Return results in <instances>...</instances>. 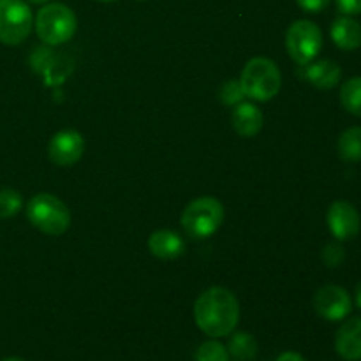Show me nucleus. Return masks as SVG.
<instances>
[{
  "instance_id": "obj_1",
  "label": "nucleus",
  "mask_w": 361,
  "mask_h": 361,
  "mask_svg": "<svg viewBox=\"0 0 361 361\" xmlns=\"http://www.w3.org/2000/svg\"><path fill=\"white\" fill-rule=\"evenodd\" d=\"M194 321L208 337H228L240 323L238 298L231 289L222 286L208 288L194 303Z\"/></svg>"
},
{
  "instance_id": "obj_2",
  "label": "nucleus",
  "mask_w": 361,
  "mask_h": 361,
  "mask_svg": "<svg viewBox=\"0 0 361 361\" xmlns=\"http://www.w3.org/2000/svg\"><path fill=\"white\" fill-rule=\"evenodd\" d=\"M238 81L245 97L257 102H267L271 101L281 90L282 74L271 59L254 56L245 63Z\"/></svg>"
},
{
  "instance_id": "obj_3",
  "label": "nucleus",
  "mask_w": 361,
  "mask_h": 361,
  "mask_svg": "<svg viewBox=\"0 0 361 361\" xmlns=\"http://www.w3.org/2000/svg\"><path fill=\"white\" fill-rule=\"evenodd\" d=\"M27 219L35 229L49 236H60L71 228V212L60 197L39 192L27 203Z\"/></svg>"
},
{
  "instance_id": "obj_4",
  "label": "nucleus",
  "mask_w": 361,
  "mask_h": 361,
  "mask_svg": "<svg viewBox=\"0 0 361 361\" xmlns=\"http://www.w3.org/2000/svg\"><path fill=\"white\" fill-rule=\"evenodd\" d=\"M35 32L39 39L48 46H60L74 37L78 20L69 6L60 2L44 4L35 16Z\"/></svg>"
},
{
  "instance_id": "obj_5",
  "label": "nucleus",
  "mask_w": 361,
  "mask_h": 361,
  "mask_svg": "<svg viewBox=\"0 0 361 361\" xmlns=\"http://www.w3.org/2000/svg\"><path fill=\"white\" fill-rule=\"evenodd\" d=\"M224 207L212 196L190 201L182 214V228L190 238L204 240L219 231L224 222Z\"/></svg>"
},
{
  "instance_id": "obj_6",
  "label": "nucleus",
  "mask_w": 361,
  "mask_h": 361,
  "mask_svg": "<svg viewBox=\"0 0 361 361\" xmlns=\"http://www.w3.org/2000/svg\"><path fill=\"white\" fill-rule=\"evenodd\" d=\"M286 48L298 66H309L323 48V32L310 20L295 21L286 34Z\"/></svg>"
},
{
  "instance_id": "obj_7",
  "label": "nucleus",
  "mask_w": 361,
  "mask_h": 361,
  "mask_svg": "<svg viewBox=\"0 0 361 361\" xmlns=\"http://www.w3.org/2000/svg\"><path fill=\"white\" fill-rule=\"evenodd\" d=\"M34 14L23 0H0V42L18 46L30 35Z\"/></svg>"
},
{
  "instance_id": "obj_8",
  "label": "nucleus",
  "mask_w": 361,
  "mask_h": 361,
  "mask_svg": "<svg viewBox=\"0 0 361 361\" xmlns=\"http://www.w3.org/2000/svg\"><path fill=\"white\" fill-rule=\"evenodd\" d=\"M314 310L317 312V316L331 321V323L344 321L353 310L351 295L341 286H323L321 289H317L316 296H314Z\"/></svg>"
},
{
  "instance_id": "obj_9",
  "label": "nucleus",
  "mask_w": 361,
  "mask_h": 361,
  "mask_svg": "<svg viewBox=\"0 0 361 361\" xmlns=\"http://www.w3.org/2000/svg\"><path fill=\"white\" fill-rule=\"evenodd\" d=\"M326 222L330 233L338 242H348L358 236L361 229V217L356 207L349 201H334L328 208Z\"/></svg>"
},
{
  "instance_id": "obj_10",
  "label": "nucleus",
  "mask_w": 361,
  "mask_h": 361,
  "mask_svg": "<svg viewBox=\"0 0 361 361\" xmlns=\"http://www.w3.org/2000/svg\"><path fill=\"white\" fill-rule=\"evenodd\" d=\"M85 154V140L78 130L63 129L49 140L48 157L60 168L74 166Z\"/></svg>"
},
{
  "instance_id": "obj_11",
  "label": "nucleus",
  "mask_w": 361,
  "mask_h": 361,
  "mask_svg": "<svg viewBox=\"0 0 361 361\" xmlns=\"http://www.w3.org/2000/svg\"><path fill=\"white\" fill-rule=\"evenodd\" d=\"M335 349L345 361H361V317H351L338 328Z\"/></svg>"
},
{
  "instance_id": "obj_12",
  "label": "nucleus",
  "mask_w": 361,
  "mask_h": 361,
  "mask_svg": "<svg viewBox=\"0 0 361 361\" xmlns=\"http://www.w3.org/2000/svg\"><path fill=\"white\" fill-rule=\"evenodd\" d=\"M231 126L242 137H254L264 126V115L252 102H240L231 115Z\"/></svg>"
},
{
  "instance_id": "obj_13",
  "label": "nucleus",
  "mask_w": 361,
  "mask_h": 361,
  "mask_svg": "<svg viewBox=\"0 0 361 361\" xmlns=\"http://www.w3.org/2000/svg\"><path fill=\"white\" fill-rule=\"evenodd\" d=\"M148 250L159 259H176L185 252V240L171 229H159L148 238Z\"/></svg>"
},
{
  "instance_id": "obj_14",
  "label": "nucleus",
  "mask_w": 361,
  "mask_h": 361,
  "mask_svg": "<svg viewBox=\"0 0 361 361\" xmlns=\"http://www.w3.org/2000/svg\"><path fill=\"white\" fill-rule=\"evenodd\" d=\"M331 41L344 51H355L361 46V23L355 18L338 16L335 18L330 28Z\"/></svg>"
},
{
  "instance_id": "obj_15",
  "label": "nucleus",
  "mask_w": 361,
  "mask_h": 361,
  "mask_svg": "<svg viewBox=\"0 0 361 361\" xmlns=\"http://www.w3.org/2000/svg\"><path fill=\"white\" fill-rule=\"evenodd\" d=\"M305 78L310 85L321 90H330L338 85L342 78V69L334 60H317L305 66Z\"/></svg>"
},
{
  "instance_id": "obj_16",
  "label": "nucleus",
  "mask_w": 361,
  "mask_h": 361,
  "mask_svg": "<svg viewBox=\"0 0 361 361\" xmlns=\"http://www.w3.org/2000/svg\"><path fill=\"white\" fill-rule=\"evenodd\" d=\"M229 356L236 358L238 361H250L256 358L257 355V341L254 335L247 334V331H236L231 334L228 344Z\"/></svg>"
},
{
  "instance_id": "obj_17",
  "label": "nucleus",
  "mask_w": 361,
  "mask_h": 361,
  "mask_svg": "<svg viewBox=\"0 0 361 361\" xmlns=\"http://www.w3.org/2000/svg\"><path fill=\"white\" fill-rule=\"evenodd\" d=\"M338 155L348 162L361 161V127H349L341 134L337 143Z\"/></svg>"
},
{
  "instance_id": "obj_18",
  "label": "nucleus",
  "mask_w": 361,
  "mask_h": 361,
  "mask_svg": "<svg viewBox=\"0 0 361 361\" xmlns=\"http://www.w3.org/2000/svg\"><path fill=\"white\" fill-rule=\"evenodd\" d=\"M341 104L345 111L361 118V76L351 78L342 85Z\"/></svg>"
},
{
  "instance_id": "obj_19",
  "label": "nucleus",
  "mask_w": 361,
  "mask_h": 361,
  "mask_svg": "<svg viewBox=\"0 0 361 361\" xmlns=\"http://www.w3.org/2000/svg\"><path fill=\"white\" fill-rule=\"evenodd\" d=\"M23 208V197L14 189H0V221L11 219Z\"/></svg>"
},
{
  "instance_id": "obj_20",
  "label": "nucleus",
  "mask_w": 361,
  "mask_h": 361,
  "mask_svg": "<svg viewBox=\"0 0 361 361\" xmlns=\"http://www.w3.org/2000/svg\"><path fill=\"white\" fill-rule=\"evenodd\" d=\"M194 361H229L228 348L217 341H207L197 348Z\"/></svg>"
},
{
  "instance_id": "obj_21",
  "label": "nucleus",
  "mask_w": 361,
  "mask_h": 361,
  "mask_svg": "<svg viewBox=\"0 0 361 361\" xmlns=\"http://www.w3.org/2000/svg\"><path fill=\"white\" fill-rule=\"evenodd\" d=\"M243 97H245V94H243L242 87H240V81L229 80L228 83L222 85L221 101L224 102V104H229V106L240 104Z\"/></svg>"
},
{
  "instance_id": "obj_22",
  "label": "nucleus",
  "mask_w": 361,
  "mask_h": 361,
  "mask_svg": "<svg viewBox=\"0 0 361 361\" xmlns=\"http://www.w3.org/2000/svg\"><path fill=\"white\" fill-rule=\"evenodd\" d=\"M321 257H323L324 264L330 268H337L344 263L345 259V252H344V247L341 243H328L326 247L323 249L321 252Z\"/></svg>"
},
{
  "instance_id": "obj_23",
  "label": "nucleus",
  "mask_w": 361,
  "mask_h": 361,
  "mask_svg": "<svg viewBox=\"0 0 361 361\" xmlns=\"http://www.w3.org/2000/svg\"><path fill=\"white\" fill-rule=\"evenodd\" d=\"M335 4L342 14H361V0H335Z\"/></svg>"
},
{
  "instance_id": "obj_24",
  "label": "nucleus",
  "mask_w": 361,
  "mask_h": 361,
  "mask_svg": "<svg viewBox=\"0 0 361 361\" xmlns=\"http://www.w3.org/2000/svg\"><path fill=\"white\" fill-rule=\"evenodd\" d=\"M296 2L307 13H321L330 6V0H296Z\"/></svg>"
},
{
  "instance_id": "obj_25",
  "label": "nucleus",
  "mask_w": 361,
  "mask_h": 361,
  "mask_svg": "<svg viewBox=\"0 0 361 361\" xmlns=\"http://www.w3.org/2000/svg\"><path fill=\"white\" fill-rule=\"evenodd\" d=\"M275 361H307V360L303 358V356L300 355V353L286 351V353H282V355L279 356V358L275 360Z\"/></svg>"
},
{
  "instance_id": "obj_26",
  "label": "nucleus",
  "mask_w": 361,
  "mask_h": 361,
  "mask_svg": "<svg viewBox=\"0 0 361 361\" xmlns=\"http://www.w3.org/2000/svg\"><path fill=\"white\" fill-rule=\"evenodd\" d=\"M355 298H356V305H358V309L361 310V281L358 282V286H356Z\"/></svg>"
},
{
  "instance_id": "obj_27",
  "label": "nucleus",
  "mask_w": 361,
  "mask_h": 361,
  "mask_svg": "<svg viewBox=\"0 0 361 361\" xmlns=\"http://www.w3.org/2000/svg\"><path fill=\"white\" fill-rule=\"evenodd\" d=\"M28 2H34V4H46V2H49V0H28Z\"/></svg>"
},
{
  "instance_id": "obj_28",
  "label": "nucleus",
  "mask_w": 361,
  "mask_h": 361,
  "mask_svg": "<svg viewBox=\"0 0 361 361\" xmlns=\"http://www.w3.org/2000/svg\"><path fill=\"white\" fill-rule=\"evenodd\" d=\"M2 361H25V360H21V358H14V356H11V358H6V360H2Z\"/></svg>"
},
{
  "instance_id": "obj_29",
  "label": "nucleus",
  "mask_w": 361,
  "mask_h": 361,
  "mask_svg": "<svg viewBox=\"0 0 361 361\" xmlns=\"http://www.w3.org/2000/svg\"><path fill=\"white\" fill-rule=\"evenodd\" d=\"M99 2H115V0H99Z\"/></svg>"
},
{
  "instance_id": "obj_30",
  "label": "nucleus",
  "mask_w": 361,
  "mask_h": 361,
  "mask_svg": "<svg viewBox=\"0 0 361 361\" xmlns=\"http://www.w3.org/2000/svg\"><path fill=\"white\" fill-rule=\"evenodd\" d=\"M141 2H145V0H141Z\"/></svg>"
}]
</instances>
